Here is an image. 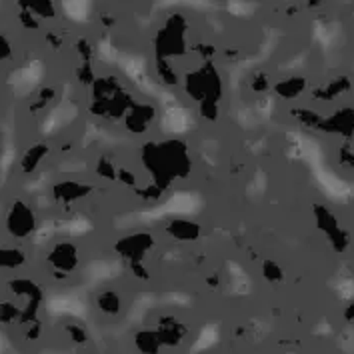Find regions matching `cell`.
Here are the masks:
<instances>
[{
	"instance_id": "obj_28",
	"label": "cell",
	"mask_w": 354,
	"mask_h": 354,
	"mask_svg": "<svg viewBox=\"0 0 354 354\" xmlns=\"http://www.w3.org/2000/svg\"><path fill=\"white\" fill-rule=\"evenodd\" d=\"M129 268H131V272L134 279H138V280L150 279V270H149V266H147V261L129 262Z\"/></svg>"
},
{
	"instance_id": "obj_29",
	"label": "cell",
	"mask_w": 354,
	"mask_h": 354,
	"mask_svg": "<svg viewBox=\"0 0 354 354\" xmlns=\"http://www.w3.org/2000/svg\"><path fill=\"white\" fill-rule=\"evenodd\" d=\"M40 335H42V322H40V318L35 320V322L24 324V338H26L28 342H35V340H38Z\"/></svg>"
},
{
	"instance_id": "obj_24",
	"label": "cell",
	"mask_w": 354,
	"mask_h": 354,
	"mask_svg": "<svg viewBox=\"0 0 354 354\" xmlns=\"http://www.w3.org/2000/svg\"><path fill=\"white\" fill-rule=\"evenodd\" d=\"M64 335L68 336V340L73 344H76V346H86L88 340H91V335H88L86 326L80 324V322H75V320H68L64 324Z\"/></svg>"
},
{
	"instance_id": "obj_17",
	"label": "cell",
	"mask_w": 354,
	"mask_h": 354,
	"mask_svg": "<svg viewBox=\"0 0 354 354\" xmlns=\"http://www.w3.org/2000/svg\"><path fill=\"white\" fill-rule=\"evenodd\" d=\"M308 91V78L306 76H288L272 82V93L280 100H297Z\"/></svg>"
},
{
	"instance_id": "obj_25",
	"label": "cell",
	"mask_w": 354,
	"mask_h": 354,
	"mask_svg": "<svg viewBox=\"0 0 354 354\" xmlns=\"http://www.w3.org/2000/svg\"><path fill=\"white\" fill-rule=\"evenodd\" d=\"M118 170L120 167H116V162L111 160L109 156H100L94 167L96 176H100L102 180H111V183H118Z\"/></svg>"
},
{
	"instance_id": "obj_30",
	"label": "cell",
	"mask_w": 354,
	"mask_h": 354,
	"mask_svg": "<svg viewBox=\"0 0 354 354\" xmlns=\"http://www.w3.org/2000/svg\"><path fill=\"white\" fill-rule=\"evenodd\" d=\"M250 88H252L254 93H268V91H272V82L268 80V76L266 75L254 76V80L250 82Z\"/></svg>"
},
{
	"instance_id": "obj_3",
	"label": "cell",
	"mask_w": 354,
	"mask_h": 354,
	"mask_svg": "<svg viewBox=\"0 0 354 354\" xmlns=\"http://www.w3.org/2000/svg\"><path fill=\"white\" fill-rule=\"evenodd\" d=\"M2 226H4V232L10 241H17V243L30 241L38 230L37 208L26 198H20V196L12 198L10 205L4 210Z\"/></svg>"
},
{
	"instance_id": "obj_20",
	"label": "cell",
	"mask_w": 354,
	"mask_h": 354,
	"mask_svg": "<svg viewBox=\"0 0 354 354\" xmlns=\"http://www.w3.org/2000/svg\"><path fill=\"white\" fill-rule=\"evenodd\" d=\"M28 261V254L20 246L0 244V270H20Z\"/></svg>"
},
{
	"instance_id": "obj_22",
	"label": "cell",
	"mask_w": 354,
	"mask_h": 354,
	"mask_svg": "<svg viewBox=\"0 0 354 354\" xmlns=\"http://www.w3.org/2000/svg\"><path fill=\"white\" fill-rule=\"evenodd\" d=\"M22 6L37 19H53L56 15L53 0H22Z\"/></svg>"
},
{
	"instance_id": "obj_15",
	"label": "cell",
	"mask_w": 354,
	"mask_h": 354,
	"mask_svg": "<svg viewBox=\"0 0 354 354\" xmlns=\"http://www.w3.org/2000/svg\"><path fill=\"white\" fill-rule=\"evenodd\" d=\"M165 232L176 243H194L203 234V226L190 218H172L165 226Z\"/></svg>"
},
{
	"instance_id": "obj_21",
	"label": "cell",
	"mask_w": 354,
	"mask_h": 354,
	"mask_svg": "<svg viewBox=\"0 0 354 354\" xmlns=\"http://www.w3.org/2000/svg\"><path fill=\"white\" fill-rule=\"evenodd\" d=\"M22 320V308L17 300L2 299L0 300V326H15Z\"/></svg>"
},
{
	"instance_id": "obj_7",
	"label": "cell",
	"mask_w": 354,
	"mask_h": 354,
	"mask_svg": "<svg viewBox=\"0 0 354 354\" xmlns=\"http://www.w3.org/2000/svg\"><path fill=\"white\" fill-rule=\"evenodd\" d=\"M46 264L55 277L66 279L80 266V248L73 241H56L46 252Z\"/></svg>"
},
{
	"instance_id": "obj_10",
	"label": "cell",
	"mask_w": 354,
	"mask_h": 354,
	"mask_svg": "<svg viewBox=\"0 0 354 354\" xmlns=\"http://www.w3.org/2000/svg\"><path fill=\"white\" fill-rule=\"evenodd\" d=\"M94 187L88 183H80L75 178H62L50 187V196L56 205L62 208H71L82 201H86L93 194Z\"/></svg>"
},
{
	"instance_id": "obj_9",
	"label": "cell",
	"mask_w": 354,
	"mask_h": 354,
	"mask_svg": "<svg viewBox=\"0 0 354 354\" xmlns=\"http://www.w3.org/2000/svg\"><path fill=\"white\" fill-rule=\"evenodd\" d=\"M315 221L317 226L326 234L330 246L335 248L336 252H344L351 244V234L340 226L335 212H330L326 206H315Z\"/></svg>"
},
{
	"instance_id": "obj_13",
	"label": "cell",
	"mask_w": 354,
	"mask_h": 354,
	"mask_svg": "<svg viewBox=\"0 0 354 354\" xmlns=\"http://www.w3.org/2000/svg\"><path fill=\"white\" fill-rule=\"evenodd\" d=\"M53 147L48 142H35L28 149L20 154L19 158V172L22 176H32L38 172V168L46 162V158L50 156Z\"/></svg>"
},
{
	"instance_id": "obj_4",
	"label": "cell",
	"mask_w": 354,
	"mask_h": 354,
	"mask_svg": "<svg viewBox=\"0 0 354 354\" xmlns=\"http://www.w3.org/2000/svg\"><path fill=\"white\" fill-rule=\"evenodd\" d=\"M183 86L187 94L196 100L198 104L203 102H218L223 98V78L218 75L216 66L206 60L203 66L196 71H190L188 75L183 76Z\"/></svg>"
},
{
	"instance_id": "obj_31",
	"label": "cell",
	"mask_w": 354,
	"mask_h": 354,
	"mask_svg": "<svg viewBox=\"0 0 354 354\" xmlns=\"http://www.w3.org/2000/svg\"><path fill=\"white\" fill-rule=\"evenodd\" d=\"M118 183L129 188H136V174L132 170H129V168H120L118 170Z\"/></svg>"
},
{
	"instance_id": "obj_19",
	"label": "cell",
	"mask_w": 354,
	"mask_h": 354,
	"mask_svg": "<svg viewBox=\"0 0 354 354\" xmlns=\"http://www.w3.org/2000/svg\"><path fill=\"white\" fill-rule=\"evenodd\" d=\"M132 342L140 354H160L165 348L156 328H138L132 336Z\"/></svg>"
},
{
	"instance_id": "obj_11",
	"label": "cell",
	"mask_w": 354,
	"mask_h": 354,
	"mask_svg": "<svg viewBox=\"0 0 354 354\" xmlns=\"http://www.w3.org/2000/svg\"><path fill=\"white\" fill-rule=\"evenodd\" d=\"M156 116H158V111L152 102H136L134 100L131 109L124 114L122 122H124V129L131 134H145L156 122Z\"/></svg>"
},
{
	"instance_id": "obj_16",
	"label": "cell",
	"mask_w": 354,
	"mask_h": 354,
	"mask_svg": "<svg viewBox=\"0 0 354 354\" xmlns=\"http://www.w3.org/2000/svg\"><path fill=\"white\" fill-rule=\"evenodd\" d=\"M94 306L104 318H118L122 315L124 300L116 288H102L94 297Z\"/></svg>"
},
{
	"instance_id": "obj_12",
	"label": "cell",
	"mask_w": 354,
	"mask_h": 354,
	"mask_svg": "<svg viewBox=\"0 0 354 354\" xmlns=\"http://www.w3.org/2000/svg\"><path fill=\"white\" fill-rule=\"evenodd\" d=\"M156 333L160 336V342L165 348H178L188 338V326L176 317H160L156 322Z\"/></svg>"
},
{
	"instance_id": "obj_2",
	"label": "cell",
	"mask_w": 354,
	"mask_h": 354,
	"mask_svg": "<svg viewBox=\"0 0 354 354\" xmlns=\"http://www.w3.org/2000/svg\"><path fill=\"white\" fill-rule=\"evenodd\" d=\"M134 98L114 76H96L91 84V112L106 120H122Z\"/></svg>"
},
{
	"instance_id": "obj_34",
	"label": "cell",
	"mask_w": 354,
	"mask_h": 354,
	"mask_svg": "<svg viewBox=\"0 0 354 354\" xmlns=\"http://www.w3.org/2000/svg\"><path fill=\"white\" fill-rule=\"evenodd\" d=\"M322 2H326V0H308V6H310V8H317Z\"/></svg>"
},
{
	"instance_id": "obj_33",
	"label": "cell",
	"mask_w": 354,
	"mask_h": 354,
	"mask_svg": "<svg viewBox=\"0 0 354 354\" xmlns=\"http://www.w3.org/2000/svg\"><path fill=\"white\" fill-rule=\"evenodd\" d=\"M344 320L346 322H354V300L351 304H346V308H344Z\"/></svg>"
},
{
	"instance_id": "obj_18",
	"label": "cell",
	"mask_w": 354,
	"mask_h": 354,
	"mask_svg": "<svg viewBox=\"0 0 354 354\" xmlns=\"http://www.w3.org/2000/svg\"><path fill=\"white\" fill-rule=\"evenodd\" d=\"M351 80L346 76H338L333 80H326L324 84H320L317 91H313V98L315 100H322V102H333L338 96L351 91Z\"/></svg>"
},
{
	"instance_id": "obj_27",
	"label": "cell",
	"mask_w": 354,
	"mask_h": 354,
	"mask_svg": "<svg viewBox=\"0 0 354 354\" xmlns=\"http://www.w3.org/2000/svg\"><path fill=\"white\" fill-rule=\"evenodd\" d=\"M56 98H58V96H56L55 86H44V88L35 96L30 111H32V114H40L42 111H46L48 106H53V102H55Z\"/></svg>"
},
{
	"instance_id": "obj_14",
	"label": "cell",
	"mask_w": 354,
	"mask_h": 354,
	"mask_svg": "<svg viewBox=\"0 0 354 354\" xmlns=\"http://www.w3.org/2000/svg\"><path fill=\"white\" fill-rule=\"evenodd\" d=\"M318 131L340 134L344 138L354 136V109H342V111H336L328 116H322Z\"/></svg>"
},
{
	"instance_id": "obj_6",
	"label": "cell",
	"mask_w": 354,
	"mask_h": 354,
	"mask_svg": "<svg viewBox=\"0 0 354 354\" xmlns=\"http://www.w3.org/2000/svg\"><path fill=\"white\" fill-rule=\"evenodd\" d=\"M187 20L183 15H172L168 17L165 26L158 30L154 40V50L156 58H176L187 53Z\"/></svg>"
},
{
	"instance_id": "obj_32",
	"label": "cell",
	"mask_w": 354,
	"mask_h": 354,
	"mask_svg": "<svg viewBox=\"0 0 354 354\" xmlns=\"http://www.w3.org/2000/svg\"><path fill=\"white\" fill-rule=\"evenodd\" d=\"M10 58V44L6 42V38L0 35V62Z\"/></svg>"
},
{
	"instance_id": "obj_5",
	"label": "cell",
	"mask_w": 354,
	"mask_h": 354,
	"mask_svg": "<svg viewBox=\"0 0 354 354\" xmlns=\"http://www.w3.org/2000/svg\"><path fill=\"white\" fill-rule=\"evenodd\" d=\"M6 288L10 292V297L17 300L22 308V320H20V326L28 324V322H35L38 320V315L42 310V304H44V290L40 288V284L35 282L32 279H10L6 282Z\"/></svg>"
},
{
	"instance_id": "obj_1",
	"label": "cell",
	"mask_w": 354,
	"mask_h": 354,
	"mask_svg": "<svg viewBox=\"0 0 354 354\" xmlns=\"http://www.w3.org/2000/svg\"><path fill=\"white\" fill-rule=\"evenodd\" d=\"M142 165L149 170L154 185L167 190L176 178H187L192 170V160L188 156L185 142L172 138L165 142H149L140 152Z\"/></svg>"
},
{
	"instance_id": "obj_8",
	"label": "cell",
	"mask_w": 354,
	"mask_h": 354,
	"mask_svg": "<svg viewBox=\"0 0 354 354\" xmlns=\"http://www.w3.org/2000/svg\"><path fill=\"white\" fill-rule=\"evenodd\" d=\"M154 236L147 232V230H136L131 232L122 239H118L114 243V252L127 262H136V261H147V254L154 248Z\"/></svg>"
},
{
	"instance_id": "obj_23",
	"label": "cell",
	"mask_w": 354,
	"mask_h": 354,
	"mask_svg": "<svg viewBox=\"0 0 354 354\" xmlns=\"http://www.w3.org/2000/svg\"><path fill=\"white\" fill-rule=\"evenodd\" d=\"M156 73H158V78L167 86H178V84H183V76L176 73V68L168 62L167 58H156Z\"/></svg>"
},
{
	"instance_id": "obj_26",
	"label": "cell",
	"mask_w": 354,
	"mask_h": 354,
	"mask_svg": "<svg viewBox=\"0 0 354 354\" xmlns=\"http://www.w3.org/2000/svg\"><path fill=\"white\" fill-rule=\"evenodd\" d=\"M261 274L262 279L266 280L268 284H280L284 282V270L279 262L272 261V259H264L261 264Z\"/></svg>"
}]
</instances>
